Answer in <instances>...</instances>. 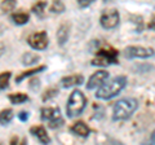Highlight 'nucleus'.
Returning <instances> with one entry per match:
<instances>
[{
	"mask_svg": "<svg viewBox=\"0 0 155 145\" xmlns=\"http://www.w3.org/2000/svg\"><path fill=\"white\" fill-rule=\"evenodd\" d=\"M45 9H47V3L45 2H38L35 5H32L31 11L35 13L38 17H43V16H44Z\"/></svg>",
	"mask_w": 155,
	"mask_h": 145,
	"instance_id": "19",
	"label": "nucleus"
},
{
	"mask_svg": "<svg viewBox=\"0 0 155 145\" xmlns=\"http://www.w3.org/2000/svg\"><path fill=\"white\" fill-rule=\"evenodd\" d=\"M13 117H14V114H13L12 109L2 110V112H0V123L2 124H8L13 119Z\"/></svg>",
	"mask_w": 155,
	"mask_h": 145,
	"instance_id": "18",
	"label": "nucleus"
},
{
	"mask_svg": "<svg viewBox=\"0 0 155 145\" xmlns=\"http://www.w3.org/2000/svg\"><path fill=\"white\" fill-rule=\"evenodd\" d=\"M18 118L22 120V122H26V120L28 119V113L27 112H21L18 114Z\"/></svg>",
	"mask_w": 155,
	"mask_h": 145,
	"instance_id": "25",
	"label": "nucleus"
},
{
	"mask_svg": "<svg viewBox=\"0 0 155 145\" xmlns=\"http://www.w3.org/2000/svg\"><path fill=\"white\" fill-rule=\"evenodd\" d=\"M118 56L119 52L114 48H97L96 57L92 61V65L94 66H109L118 64Z\"/></svg>",
	"mask_w": 155,
	"mask_h": 145,
	"instance_id": "4",
	"label": "nucleus"
},
{
	"mask_svg": "<svg viewBox=\"0 0 155 145\" xmlns=\"http://www.w3.org/2000/svg\"><path fill=\"white\" fill-rule=\"evenodd\" d=\"M155 55L153 48L146 47H138V46H130L124 49V57L125 59H150Z\"/></svg>",
	"mask_w": 155,
	"mask_h": 145,
	"instance_id": "7",
	"label": "nucleus"
},
{
	"mask_svg": "<svg viewBox=\"0 0 155 145\" xmlns=\"http://www.w3.org/2000/svg\"><path fill=\"white\" fill-rule=\"evenodd\" d=\"M147 27L150 29V30H153V31H155V17H153L151 18V21L149 22V25H147Z\"/></svg>",
	"mask_w": 155,
	"mask_h": 145,
	"instance_id": "26",
	"label": "nucleus"
},
{
	"mask_svg": "<svg viewBox=\"0 0 155 145\" xmlns=\"http://www.w3.org/2000/svg\"><path fill=\"white\" fill-rule=\"evenodd\" d=\"M57 95H58V89H54V88L48 89V91H45V92L43 93V101L51 100V99H53V97H56Z\"/></svg>",
	"mask_w": 155,
	"mask_h": 145,
	"instance_id": "23",
	"label": "nucleus"
},
{
	"mask_svg": "<svg viewBox=\"0 0 155 145\" xmlns=\"http://www.w3.org/2000/svg\"><path fill=\"white\" fill-rule=\"evenodd\" d=\"M84 83V76L83 75H69V76H65L62 78L60 84L62 88H70V87H74V86H80Z\"/></svg>",
	"mask_w": 155,
	"mask_h": 145,
	"instance_id": "10",
	"label": "nucleus"
},
{
	"mask_svg": "<svg viewBox=\"0 0 155 145\" xmlns=\"http://www.w3.org/2000/svg\"><path fill=\"white\" fill-rule=\"evenodd\" d=\"M51 12L52 13H64L65 12V4L61 0H53L51 5Z\"/></svg>",
	"mask_w": 155,
	"mask_h": 145,
	"instance_id": "21",
	"label": "nucleus"
},
{
	"mask_svg": "<svg viewBox=\"0 0 155 145\" xmlns=\"http://www.w3.org/2000/svg\"><path fill=\"white\" fill-rule=\"evenodd\" d=\"M138 103L136 99H122L116 101L113 108V120H127L137 110Z\"/></svg>",
	"mask_w": 155,
	"mask_h": 145,
	"instance_id": "2",
	"label": "nucleus"
},
{
	"mask_svg": "<svg viewBox=\"0 0 155 145\" xmlns=\"http://www.w3.org/2000/svg\"><path fill=\"white\" fill-rule=\"evenodd\" d=\"M27 43L32 49L36 51H44L45 48L49 44V40H48V35L45 31H40V32H35L32 35L28 36Z\"/></svg>",
	"mask_w": 155,
	"mask_h": 145,
	"instance_id": "8",
	"label": "nucleus"
},
{
	"mask_svg": "<svg viewBox=\"0 0 155 145\" xmlns=\"http://www.w3.org/2000/svg\"><path fill=\"white\" fill-rule=\"evenodd\" d=\"M150 141H151L153 144H155V130H154L153 133H151V137H150Z\"/></svg>",
	"mask_w": 155,
	"mask_h": 145,
	"instance_id": "27",
	"label": "nucleus"
},
{
	"mask_svg": "<svg viewBox=\"0 0 155 145\" xmlns=\"http://www.w3.org/2000/svg\"><path fill=\"white\" fill-rule=\"evenodd\" d=\"M12 20L13 22L16 23V25H25V23L28 22V20H30V16H28L27 13H16L12 16Z\"/></svg>",
	"mask_w": 155,
	"mask_h": 145,
	"instance_id": "17",
	"label": "nucleus"
},
{
	"mask_svg": "<svg viewBox=\"0 0 155 145\" xmlns=\"http://www.w3.org/2000/svg\"><path fill=\"white\" fill-rule=\"evenodd\" d=\"M8 99L12 104L18 105V104H23V103H26V101H28V96L25 93H13V95H9Z\"/></svg>",
	"mask_w": 155,
	"mask_h": 145,
	"instance_id": "16",
	"label": "nucleus"
},
{
	"mask_svg": "<svg viewBox=\"0 0 155 145\" xmlns=\"http://www.w3.org/2000/svg\"><path fill=\"white\" fill-rule=\"evenodd\" d=\"M16 5H17L16 0H3V2L0 3V9H2L4 13H7V12L13 11V9L16 8Z\"/></svg>",
	"mask_w": 155,
	"mask_h": 145,
	"instance_id": "20",
	"label": "nucleus"
},
{
	"mask_svg": "<svg viewBox=\"0 0 155 145\" xmlns=\"http://www.w3.org/2000/svg\"><path fill=\"white\" fill-rule=\"evenodd\" d=\"M30 133L32 136H35L41 144H51V137L48 136L45 128L41 127V126H34V127H31Z\"/></svg>",
	"mask_w": 155,
	"mask_h": 145,
	"instance_id": "12",
	"label": "nucleus"
},
{
	"mask_svg": "<svg viewBox=\"0 0 155 145\" xmlns=\"http://www.w3.org/2000/svg\"><path fill=\"white\" fill-rule=\"evenodd\" d=\"M45 69H47L45 66H39V67H36V69L27 70L25 72H22V74H19L17 78H16V82H17V83H21V82L25 79V78H28V76H31V75H35V74H38V72H41V71H44Z\"/></svg>",
	"mask_w": 155,
	"mask_h": 145,
	"instance_id": "14",
	"label": "nucleus"
},
{
	"mask_svg": "<svg viewBox=\"0 0 155 145\" xmlns=\"http://www.w3.org/2000/svg\"><path fill=\"white\" fill-rule=\"evenodd\" d=\"M76 2L79 4L80 8H87V7H89L91 4H93L96 0H76Z\"/></svg>",
	"mask_w": 155,
	"mask_h": 145,
	"instance_id": "24",
	"label": "nucleus"
},
{
	"mask_svg": "<svg viewBox=\"0 0 155 145\" xmlns=\"http://www.w3.org/2000/svg\"><path fill=\"white\" fill-rule=\"evenodd\" d=\"M119 22H120V16L116 9H106L101 14L100 23L106 30H113V29L118 27Z\"/></svg>",
	"mask_w": 155,
	"mask_h": 145,
	"instance_id": "6",
	"label": "nucleus"
},
{
	"mask_svg": "<svg viewBox=\"0 0 155 145\" xmlns=\"http://www.w3.org/2000/svg\"><path fill=\"white\" fill-rule=\"evenodd\" d=\"M9 79H11V72H9V71L2 72V74H0V91L5 89L7 87H8Z\"/></svg>",
	"mask_w": 155,
	"mask_h": 145,
	"instance_id": "22",
	"label": "nucleus"
},
{
	"mask_svg": "<svg viewBox=\"0 0 155 145\" xmlns=\"http://www.w3.org/2000/svg\"><path fill=\"white\" fill-rule=\"evenodd\" d=\"M125 86H127V78L125 76H115V78L110 79L109 82H105L104 84L98 87V89L96 92V97L98 100H110L115 96H118L124 89Z\"/></svg>",
	"mask_w": 155,
	"mask_h": 145,
	"instance_id": "1",
	"label": "nucleus"
},
{
	"mask_svg": "<svg viewBox=\"0 0 155 145\" xmlns=\"http://www.w3.org/2000/svg\"><path fill=\"white\" fill-rule=\"evenodd\" d=\"M109 71L106 70H98L96 71L94 74L91 75V78L88 79V83H87V89H94V88H98L101 84H104L106 80L109 79Z\"/></svg>",
	"mask_w": 155,
	"mask_h": 145,
	"instance_id": "9",
	"label": "nucleus"
},
{
	"mask_svg": "<svg viewBox=\"0 0 155 145\" xmlns=\"http://www.w3.org/2000/svg\"><path fill=\"white\" fill-rule=\"evenodd\" d=\"M87 106V99L84 93L79 89L72 91L66 104V114L69 118H75L84 112Z\"/></svg>",
	"mask_w": 155,
	"mask_h": 145,
	"instance_id": "3",
	"label": "nucleus"
},
{
	"mask_svg": "<svg viewBox=\"0 0 155 145\" xmlns=\"http://www.w3.org/2000/svg\"><path fill=\"white\" fill-rule=\"evenodd\" d=\"M69 35H70V26L67 23L61 25L60 29L57 30V40L60 46H64L65 43L69 40Z\"/></svg>",
	"mask_w": 155,
	"mask_h": 145,
	"instance_id": "13",
	"label": "nucleus"
},
{
	"mask_svg": "<svg viewBox=\"0 0 155 145\" xmlns=\"http://www.w3.org/2000/svg\"><path fill=\"white\" fill-rule=\"evenodd\" d=\"M70 131H71V133L78 135V136H80V137H88L91 130L83 120H78V122H75L70 127Z\"/></svg>",
	"mask_w": 155,
	"mask_h": 145,
	"instance_id": "11",
	"label": "nucleus"
},
{
	"mask_svg": "<svg viewBox=\"0 0 155 145\" xmlns=\"http://www.w3.org/2000/svg\"><path fill=\"white\" fill-rule=\"evenodd\" d=\"M41 119L48 122L51 128H60L64 126V118L61 115V110L58 108H44L41 109Z\"/></svg>",
	"mask_w": 155,
	"mask_h": 145,
	"instance_id": "5",
	"label": "nucleus"
},
{
	"mask_svg": "<svg viewBox=\"0 0 155 145\" xmlns=\"http://www.w3.org/2000/svg\"><path fill=\"white\" fill-rule=\"evenodd\" d=\"M39 60H40V57H39L38 55H35V53H31V52H27V53H25V55L22 56V64L26 65V66L36 64Z\"/></svg>",
	"mask_w": 155,
	"mask_h": 145,
	"instance_id": "15",
	"label": "nucleus"
}]
</instances>
